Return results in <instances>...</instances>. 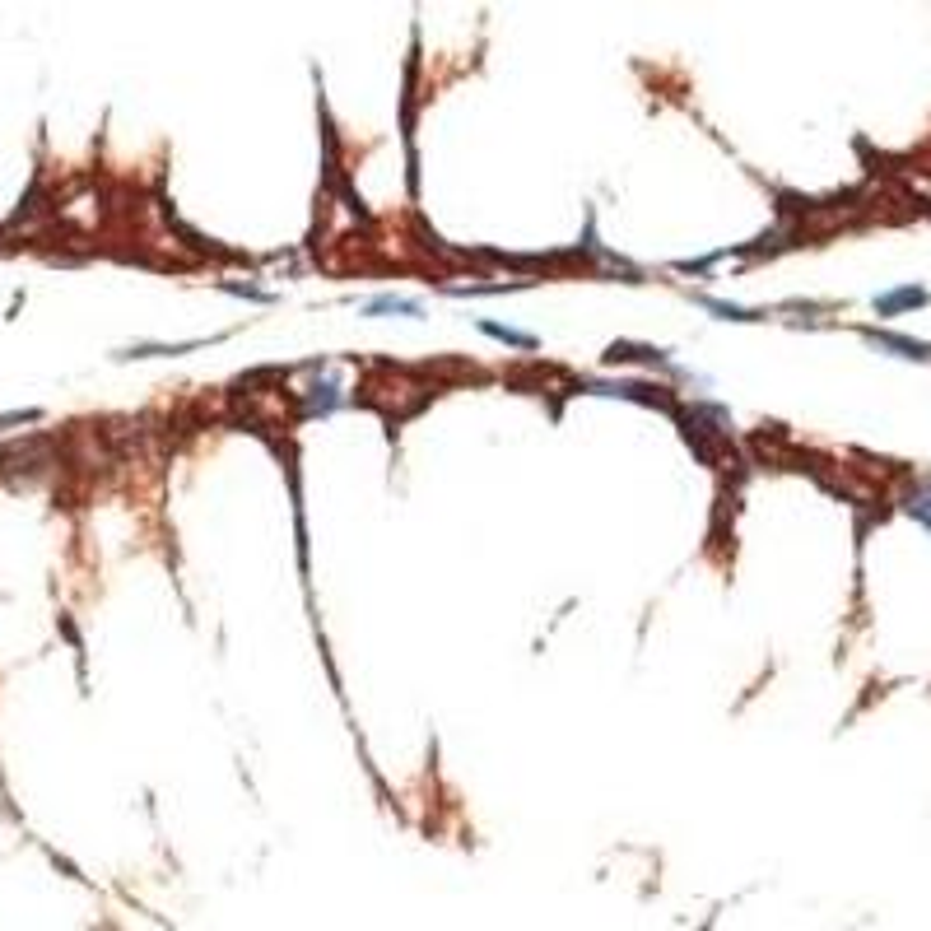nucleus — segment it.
<instances>
[{"mask_svg": "<svg viewBox=\"0 0 931 931\" xmlns=\"http://www.w3.org/2000/svg\"><path fill=\"white\" fill-rule=\"evenodd\" d=\"M359 312L364 317H424V303L405 294H378V298H368Z\"/></svg>", "mask_w": 931, "mask_h": 931, "instance_id": "f257e3e1", "label": "nucleus"}, {"mask_svg": "<svg viewBox=\"0 0 931 931\" xmlns=\"http://www.w3.org/2000/svg\"><path fill=\"white\" fill-rule=\"evenodd\" d=\"M866 340H871V345H880V350L904 354V359H931V345H922V340H908V336H894V331H866Z\"/></svg>", "mask_w": 931, "mask_h": 931, "instance_id": "f03ea898", "label": "nucleus"}, {"mask_svg": "<svg viewBox=\"0 0 931 931\" xmlns=\"http://www.w3.org/2000/svg\"><path fill=\"white\" fill-rule=\"evenodd\" d=\"M927 303V289L908 284V289H894V294H880L876 298V312L880 317H894V312H908V308H922Z\"/></svg>", "mask_w": 931, "mask_h": 931, "instance_id": "7ed1b4c3", "label": "nucleus"}, {"mask_svg": "<svg viewBox=\"0 0 931 931\" xmlns=\"http://www.w3.org/2000/svg\"><path fill=\"white\" fill-rule=\"evenodd\" d=\"M480 331L494 336V340H503V345H513V350H536L540 345L531 331H513V326H503V322H480Z\"/></svg>", "mask_w": 931, "mask_h": 931, "instance_id": "20e7f679", "label": "nucleus"}, {"mask_svg": "<svg viewBox=\"0 0 931 931\" xmlns=\"http://www.w3.org/2000/svg\"><path fill=\"white\" fill-rule=\"evenodd\" d=\"M699 308L717 312L722 322H759V312H755V308H741V303H722V298H708V294H699Z\"/></svg>", "mask_w": 931, "mask_h": 931, "instance_id": "39448f33", "label": "nucleus"}, {"mask_svg": "<svg viewBox=\"0 0 931 931\" xmlns=\"http://www.w3.org/2000/svg\"><path fill=\"white\" fill-rule=\"evenodd\" d=\"M340 387H336V382H326V387H312V396H308V415H331V410H336V405H340Z\"/></svg>", "mask_w": 931, "mask_h": 931, "instance_id": "423d86ee", "label": "nucleus"}, {"mask_svg": "<svg viewBox=\"0 0 931 931\" xmlns=\"http://www.w3.org/2000/svg\"><path fill=\"white\" fill-rule=\"evenodd\" d=\"M908 513L918 517L922 527H931V485H918L913 494H908Z\"/></svg>", "mask_w": 931, "mask_h": 931, "instance_id": "0eeeda50", "label": "nucleus"}, {"mask_svg": "<svg viewBox=\"0 0 931 931\" xmlns=\"http://www.w3.org/2000/svg\"><path fill=\"white\" fill-rule=\"evenodd\" d=\"M224 289L238 298H252V303H275V294H266V289H257V284H238V280H224Z\"/></svg>", "mask_w": 931, "mask_h": 931, "instance_id": "6e6552de", "label": "nucleus"}]
</instances>
